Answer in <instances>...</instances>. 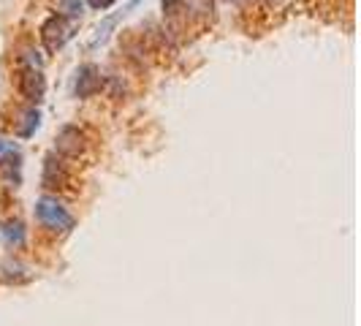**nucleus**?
<instances>
[{"label": "nucleus", "mask_w": 361, "mask_h": 326, "mask_svg": "<svg viewBox=\"0 0 361 326\" xmlns=\"http://www.w3.org/2000/svg\"><path fill=\"white\" fill-rule=\"evenodd\" d=\"M17 90L30 107H38L44 101V95H47V79L38 68H25L17 79Z\"/></svg>", "instance_id": "7ed1b4c3"}, {"label": "nucleus", "mask_w": 361, "mask_h": 326, "mask_svg": "<svg viewBox=\"0 0 361 326\" xmlns=\"http://www.w3.org/2000/svg\"><path fill=\"white\" fill-rule=\"evenodd\" d=\"M57 182H66V171L54 163V158H47V169H44V185L47 188H57Z\"/></svg>", "instance_id": "0eeeda50"}, {"label": "nucleus", "mask_w": 361, "mask_h": 326, "mask_svg": "<svg viewBox=\"0 0 361 326\" xmlns=\"http://www.w3.org/2000/svg\"><path fill=\"white\" fill-rule=\"evenodd\" d=\"M104 87V76L98 71V66H79L76 68V76H73V95L76 98H92L95 92Z\"/></svg>", "instance_id": "20e7f679"}, {"label": "nucleus", "mask_w": 361, "mask_h": 326, "mask_svg": "<svg viewBox=\"0 0 361 326\" xmlns=\"http://www.w3.org/2000/svg\"><path fill=\"white\" fill-rule=\"evenodd\" d=\"M38 123H41V111L36 107H27L19 111V120H14V131L19 139H30L36 133Z\"/></svg>", "instance_id": "423d86ee"}, {"label": "nucleus", "mask_w": 361, "mask_h": 326, "mask_svg": "<svg viewBox=\"0 0 361 326\" xmlns=\"http://www.w3.org/2000/svg\"><path fill=\"white\" fill-rule=\"evenodd\" d=\"M3 234H6V239H8V242H14V245H22V239H25V231H22V223H19V220L8 223Z\"/></svg>", "instance_id": "9d476101"}, {"label": "nucleus", "mask_w": 361, "mask_h": 326, "mask_svg": "<svg viewBox=\"0 0 361 326\" xmlns=\"http://www.w3.org/2000/svg\"><path fill=\"white\" fill-rule=\"evenodd\" d=\"M25 60L30 63V68H38V71H41V66H44V60H41L38 52H33V49H27V52H25Z\"/></svg>", "instance_id": "9b49d317"}, {"label": "nucleus", "mask_w": 361, "mask_h": 326, "mask_svg": "<svg viewBox=\"0 0 361 326\" xmlns=\"http://www.w3.org/2000/svg\"><path fill=\"white\" fill-rule=\"evenodd\" d=\"M68 38H71V25H68V19L60 17V14H52V17L44 19V25H41V44H44L47 52L63 49Z\"/></svg>", "instance_id": "f03ea898"}, {"label": "nucleus", "mask_w": 361, "mask_h": 326, "mask_svg": "<svg viewBox=\"0 0 361 326\" xmlns=\"http://www.w3.org/2000/svg\"><path fill=\"white\" fill-rule=\"evenodd\" d=\"M36 217L49 231H71L73 229V215L54 196H41L36 201Z\"/></svg>", "instance_id": "f257e3e1"}, {"label": "nucleus", "mask_w": 361, "mask_h": 326, "mask_svg": "<svg viewBox=\"0 0 361 326\" xmlns=\"http://www.w3.org/2000/svg\"><path fill=\"white\" fill-rule=\"evenodd\" d=\"M87 3H90L92 8H98V11H104V8H109V6L114 3V0H87Z\"/></svg>", "instance_id": "f8f14e48"}, {"label": "nucleus", "mask_w": 361, "mask_h": 326, "mask_svg": "<svg viewBox=\"0 0 361 326\" xmlns=\"http://www.w3.org/2000/svg\"><path fill=\"white\" fill-rule=\"evenodd\" d=\"M17 155H19L17 142H8V139H3V136H0V163L11 161V158H17Z\"/></svg>", "instance_id": "1a4fd4ad"}, {"label": "nucleus", "mask_w": 361, "mask_h": 326, "mask_svg": "<svg viewBox=\"0 0 361 326\" xmlns=\"http://www.w3.org/2000/svg\"><path fill=\"white\" fill-rule=\"evenodd\" d=\"M85 147H87V139H85V133L76 126H63L57 131L54 150H57L60 155H66V158H79V155L85 152Z\"/></svg>", "instance_id": "39448f33"}, {"label": "nucleus", "mask_w": 361, "mask_h": 326, "mask_svg": "<svg viewBox=\"0 0 361 326\" xmlns=\"http://www.w3.org/2000/svg\"><path fill=\"white\" fill-rule=\"evenodd\" d=\"M57 6H60V17L66 19H79L82 17V11H85V3L82 0H57Z\"/></svg>", "instance_id": "6e6552de"}]
</instances>
